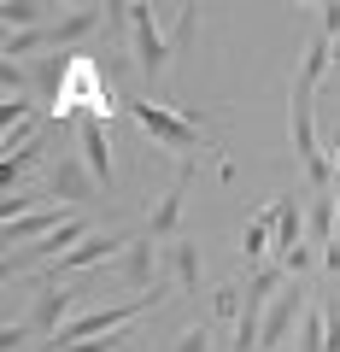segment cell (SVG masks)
<instances>
[{"instance_id":"1","label":"cell","mask_w":340,"mask_h":352,"mask_svg":"<svg viewBox=\"0 0 340 352\" xmlns=\"http://www.w3.org/2000/svg\"><path fill=\"white\" fill-rule=\"evenodd\" d=\"M129 118H135L159 147H170V153H205V135L194 129L188 112H177V106H159V100L141 94V100H129Z\"/></svg>"},{"instance_id":"2","label":"cell","mask_w":340,"mask_h":352,"mask_svg":"<svg viewBox=\"0 0 340 352\" xmlns=\"http://www.w3.org/2000/svg\"><path fill=\"white\" fill-rule=\"evenodd\" d=\"M129 247H135V241H129L124 229H106V235H89V241H82L76 252H65V258L53 264L47 276H41V288H59L65 276H82V270H94V264H106L112 252H129Z\"/></svg>"},{"instance_id":"3","label":"cell","mask_w":340,"mask_h":352,"mask_svg":"<svg viewBox=\"0 0 340 352\" xmlns=\"http://www.w3.org/2000/svg\"><path fill=\"white\" fill-rule=\"evenodd\" d=\"M89 235H100V229L89 223V212H76L71 223H65V229H53L47 241H36V247L12 252V258H6V276H18V270H30V264H36V258H53V264H59L65 252H76V247H82V241H89Z\"/></svg>"},{"instance_id":"4","label":"cell","mask_w":340,"mask_h":352,"mask_svg":"<svg viewBox=\"0 0 340 352\" xmlns=\"http://www.w3.org/2000/svg\"><path fill=\"white\" fill-rule=\"evenodd\" d=\"M129 36H135V59H141V71H147V82L164 76V65H170V36H159L152 6H129Z\"/></svg>"},{"instance_id":"5","label":"cell","mask_w":340,"mask_h":352,"mask_svg":"<svg viewBox=\"0 0 340 352\" xmlns=\"http://www.w3.org/2000/svg\"><path fill=\"white\" fill-rule=\"evenodd\" d=\"M288 118H293V153H299V164H305V170H317V164H323V141H317V94H311V88L293 82Z\"/></svg>"},{"instance_id":"6","label":"cell","mask_w":340,"mask_h":352,"mask_svg":"<svg viewBox=\"0 0 340 352\" xmlns=\"http://www.w3.org/2000/svg\"><path fill=\"white\" fill-rule=\"evenodd\" d=\"M71 217H76V206H65V200L36 206V212H24V217H12V223H6V247H36V241H47L53 229H65Z\"/></svg>"},{"instance_id":"7","label":"cell","mask_w":340,"mask_h":352,"mask_svg":"<svg viewBox=\"0 0 340 352\" xmlns=\"http://www.w3.org/2000/svg\"><path fill=\"white\" fill-rule=\"evenodd\" d=\"M76 135H82V164H89V176L100 182V194H112V147H106V129L94 112L76 118Z\"/></svg>"},{"instance_id":"8","label":"cell","mask_w":340,"mask_h":352,"mask_svg":"<svg viewBox=\"0 0 340 352\" xmlns=\"http://www.w3.org/2000/svg\"><path fill=\"white\" fill-rule=\"evenodd\" d=\"M182 200H188V170H182L177 182H170V194L147 212V229H141V235L147 241H182Z\"/></svg>"},{"instance_id":"9","label":"cell","mask_w":340,"mask_h":352,"mask_svg":"<svg viewBox=\"0 0 340 352\" xmlns=\"http://www.w3.org/2000/svg\"><path fill=\"white\" fill-rule=\"evenodd\" d=\"M94 188H100V182L89 176V164H82V159H59V164H53V182H47V200L59 194L65 206H76V212H82V206L94 200Z\"/></svg>"},{"instance_id":"10","label":"cell","mask_w":340,"mask_h":352,"mask_svg":"<svg viewBox=\"0 0 340 352\" xmlns=\"http://www.w3.org/2000/svg\"><path fill=\"white\" fill-rule=\"evenodd\" d=\"M124 288H135V294H152V288H159V241L141 235L135 247L124 252Z\"/></svg>"},{"instance_id":"11","label":"cell","mask_w":340,"mask_h":352,"mask_svg":"<svg viewBox=\"0 0 340 352\" xmlns=\"http://www.w3.org/2000/svg\"><path fill=\"white\" fill-rule=\"evenodd\" d=\"M65 311H71V288H41L36 305H30V329L53 340V335L65 329Z\"/></svg>"},{"instance_id":"12","label":"cell","mask_w":340,"mask_h":352,"mask_svg":"<svg viewBox=\"0 0 340 352\" xmlns=\"http://www.w3.org/2000/svg\"><path fill=\"white\" fill-rule=\"evenodd\" d=\"M328 59H335V41H328V36H311V41H305V53H299V76H293V82L317 94V88H323Z\"/></svg>"},{"instance_id":"13","label":"cell","mask_w":340,"mask_h":352,"mask_svg":"<svg viewBox=\"0 0 340 352\" xmlns=\"http://www.w3.org/2000/svg\"><path fill=\"white\" fill-rule=\"evenodd\" d=\"M264 247H276V200L240 229V258H264Z\"/></svg>"},{"instance_id":"14","label":"cell","mask_w":340,"mask_h":352,"mask_svg":"<svg viewBox=\"0 0 340 352\" xmlns=\"http://www.w3.org/2000/svg\"><path fill=\"white\" fill-rule=\"evenodd\" d=\"M164 252H170V276H177L182 288H200V270H205V264H200V241L182 235V241H170Z\"/></svg>"},{"instance_id":"15","label":"cell","mask_w":340,"mask_h":352,"mask_svg":"<svg viewBox=\"0 0 340 352\" xmlns=\"http://www.w3.org/2000/svg\"><path fill=\"white\" fill-rule=\"evenodd\" d=\"M305 229H311V247H335V194H317L311 212H305Z\"/></svg>"},{"instance_id":"16","label":"cell","mask_w":340,"mask_h":352,"mask_svg":"<svg viewBox=\"0 0 340 352\" xmlns=\"http://www.w3.org/2000/svg\"><path fill=\"white\" fill-rule=\"evenodd\" d=\"M41 12H47V6H36V0H6V6H0V18L12 24V36L18 30H41Z\"/></svg>"},{"instance_id":"17","label":"cell","mask_w":340,"mask_h":352,"mask_svg":"<svg viewBox=\"0 0 340 352\" xmlns=\"http://www.w3.org/2000/svg\"><path fill=\"white\" fill-rule=\"evenodd\" d=\"M299 352H328V323H323V311H305V323H299Z\"/></svg>"},{"instance_id":"18","label":"cell","mask_w":340,"mask_h":352,"mask_svg":"<svg viewBox=\"0 0 340 352\" xmlns=\"http://www.w3.org/2000/svg\"><path fill=\"white\" fill-rule=\"evenodd\" d=\"M30 335H36V329H30V317H18V323H6V329H0V346H6V352H18Z\"/></svg>"},{"instance_id":"19","label":"cell","mask_w":340,"mask_h":352,"mask_svg":"<svg viewBox=\"0 0 340 352\" xmlns=\"http://www.w3.org/2000/svg\"><path fill=\"white\" fill-rule=\"evenodd\" d=\"M177 352H212V340H205V329H200V323H194V329H182Z\"/></svg>"},{"instance_id":"20","label":"cell","mask_w":340,"mask_h":352,"mask_svg":"<svg viewBox=\"0 0 340 352\" xmlns=\"http://www.w3.org/2000/svg\"><path fill=\"white\" fill-rule=\"evenodd\" d=\"M323 12V36L328 41H340V0H328V6H317Z\"/></svg>"},{"instance_id":"21","label":"cell","mask_w":340,"mask_h":352,"mask_svg":"<svg viewBox=\"0 0 340 352\" xmlns=\"http://www.w3.org/2000/svg\"><path fill=\"white\" fill-rule=\"evenodd\" d=\"M305 264H311V247H293V252H288V258H282V270H288V276H299Z\"/></svg>"},{"instance_id":"22","label":"cell","mask_w":340,"mask_h":352,"mask_svg":"<svg viewBox=\"0 0 340 352\" xmlns=\"http://www.w3.org/2000/svg\"><path fill=\"white\" fill-rule=\"evenodd\" d=\"M217 311L235 317V311H240V288H217Z\"/></svg>"},{"instance_id":"23","label":"cell","mask_w":340,"mask_h":352,"mask_svg":"<svg viewBox=\"0 0 340 352\" xmlns=\"http://www.w3.org/2000/svg\"><path fill=\"white\" fill-rule=\"evenodd\" d=\"M0 82L12 88V94H24V71H18V65H6V71H0Z\"/></svg>"},{"instance_id":"24","label":"cell","mask_w":340,"mask_h":352,"mask_svg":"<svg viewBox=\"0 0 340 352\" xmlns=\"http://www.w3.org/2000/svg\"><path fill=\"white\" fill-rule=\"evenodd\" d=\"M41 352H59V346H53V340H41Z\"/></svg>"},{"instance_id":"25","label":"cell","mask_w":340,"mask_h":352,"mask_svg":"<svg viewBox=\"0 0 340 352\" xmlns=\"http://www.w3.org/2000/svg\"><path fill=\"white\" fill-rule=\"evenodd\" d=\"M335 65H340V41H335Z\"/></svg>"},{"instance_id":"26","label":"cell","mask_w":340,"mask_h":352,"mask_svg":"<svg viewBox=\"0 0 340 352\" xmlns=\"http://www.w3.org/2000/svg\"><path fill=\"white\" fill-rule=\"evenodd\" d=\"M335 164H340V153H335Z\"/></svg>"},{"instance_id":"27","label":"cell","mask_w":340,"mask_h":352,"mask_svg":"<svg viewBox=\"0 0 340 352\" xmlns=\"http://www.w3.org/2000/svg\"><path fill=\"white\" fill-rule=\"evenodd\" d=\"M335 200H340V194H335Z\"/></svg>"}]
</instances>
